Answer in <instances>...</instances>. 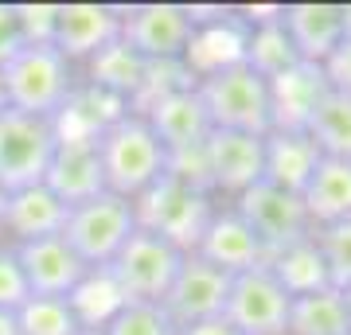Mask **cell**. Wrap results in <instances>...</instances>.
Here are the masks:
<instances>
[{"label": "cell", "instance_id": "obj_9", "mask_svg": "<svg viewBox=\"0 0 351 335\" xmlns=\"http://www.w3.org/2000/svg\"><path fill=\"white\" fill-rule=\"evenodd\" d=\"M265 175V137L211 129L203 145V187L219 203H234L242 191L262 184Z\"/></svg>", "mask_w": 351, "mask_h": 335}, {"label": "cell", "instance_id": "obj_11", "mask_svg": "<svg viewBox=\"0 0 351 335\" xmlns=\"http://www.w3.org/2000/svg\"><path fill=\"white\" fill-rule=\"evenodd\" d=\"M289 293L277 285V277L258 265L230 277V293L223 304V320L239 335H285L289 323Z\"/></svg>", "mask_w": 351, "mask_h": 335}, {"label": "cell", "instance_id": "obj_6", "mask_svg": "<svg viewBox=\"0 0 351 335\" xmlns=\"http://www.w3.org/2000/svg\"><path fill=\"white\" fill-rule=\"evenodd\" d=\"M121 32L117 43H125L141 62H184V51L191 43L195 20L191 4H117Z\"/></svg>", "mask_w": 351, "mask_h": 335}, {"label": "cell", "instance_id": "obj_17", "mask_svg": "<svg viewBox=\"0 0 351 335\" xmlns=\"http://www.w3.org/2000/svg\"><path fill=\"white\" fill-rule=\"evenodd\" d=\"M66 211L71 207L47 184H32V187H20V191H8V203H4V214H0V242L24 246V242L63 234Z\"/></svg>", "mask_w": 351, "mask_h": 335}, {"label": "cell", "instance_id": "obj_22", "mask_svg": "<svg viewBox=\"0 0 351 335\" xmlns=\"http://www.w3.org/2000/svg\"><path fill=\"white\" fill-rule=\"evenodd\" d=\"M316 164H320V149L308 140V133H297V129H269L265 133V184L301 195L308 175L316 172Z\"/></svg>", "mask_w": 351, "mask_h": 335}, {"label": "cell", "instance_id": "obj_23", "mask_svg": "<svg viewBox=\"0 0 351 335\" xmlns=\"http://www.w3.org/2000/svg\"><path fill=\"white\" fill-rule=\"evenodd\" d=\"M242 62L250 71H258L265 82L293 71L301 62L285 36V27H281L277 8H274V16H246V51H242Z\"/></svg>", "mask_w": 351, "mask_h": 335}, {"label": "cell", "instance_id": "obj_31", "mask_svg": "<svg viewBox=\"0 0 351 335\" xmlns=\"http://www.w3.org/2000/svg\"><path fill=\"white\" fill-rule=\"evenodd\" d=\"M27 297H32V288H27V277L20 269V258L8 242H0V308L20 312Z\"/></svg>", "mask_w": 351, "mask_h": 335}, {"label": "cell", "instance_id": "obj_30", "mask_svg": "<svg viewBox=\"0 0 351 335\" xmlns=\"http://www.w3.org/2000/svg\"><path fill=\"white\" fill-rule=\"evenodd\" d=\"M313 238L320 258H324L328 285L339 288V293L351 288V219L336 226H320V230H313Z\"/></svg>", "mask_w": 351, "mask_h": 335}, {"label": "cell", "instance_id": "obj_24", "mask_svg": "<svg viewBox=\"0 0 351 335\" xmlns=\"http://www.w3.org/2000/svg\"><path fill=\"white\" fill-rule=\"evenodd\" d=\"M285 335H351L348 300L339 288H316L289 300Z\"/></svg>", "mask_w": 351, "mask_h": 335}, {"label": "cell", "instance_id": "obj_27", "mask_svg": "<svg viewBox=\"0 0 351 335\" xmlns=\"http://www.w3.org/2000/svg\"><path fill=\"white\" fill-rule=\"evenodd\" d=\"M304 133L320 149V156L351 160V94H339L328 86V94L320 98V106L304 125Z\"/></svg>", "mask_w": 351, "mask_h": 335}, {"label": "cell", "instance_id": "obj_26", "mask_svg": "<svg viewBox=\"0 0 351 335\" xmlns=\"http://www.w3.org/2000/svg\"><path fill=\"white\" fill-rule=\"evenodd\" d=\"M66 304H71V312L78 316L82 332H101V327L121 312L125 293L117 288V281H113L110 269H86V277L71 288Z\"/></svg>", "mask_w": 351, "mask_h": 335}, {"label": "cell", "instance_id": "obj_15", "mask_svg": "<svg viewBox=\"0 0 351 335\" xmlns=\"http://www.w3.org/2000/svg\"><path fill=\"white\" fill-rule=\"evenodd\" d=\"M277 16H281V27H285L289 43L297 51V59L308 62V66H324L328 55L343 43V36H348L343 4H332V0L281 4Z\"/></svg>", "mask_w": 351, "mask_h": 335}, {"label": "cell", "instance_id": "obj_20", "mask_svg": "<svg viewBox=\"0 0 351 335\" xmlns=\"http://www.w3.org/2000/svg\"><path fill=\"white\" fill-rule=\"evenodd\" d=\"M328 94V78L320 66L297 62L293 71L269 78V106H274V129H297L304 133V125Z\"/></svg>", "mask_w": 351, "mask_h": 335}, {"label": "cell", "instance_id": "obj_2", "mask_svg": "<svg viewBox=\"0 0 351 335\" xmlns=\"http://www.w3.org/2000/svg\"><path fill=\"white\" fill-rule=\"evenodd\" d=\"M78 86H82L78 71L51 43H27L0 71L4 106L20 110V113H32V117H51V121H59V113L71 106Z\"/></svg>", "mask_w": 351, "mask_h": 335}, {"label": "cell", "instance_id": "obj_13", "mask_svg": "<svg viewBox=\"0 0 351 335\" xmlns=\"http://www.w3.org/2000/svg\"><path fill=\"white\" fill-rule=\"evenodd\" d=\"M141 117L149 121V129L164 145L168 160L195 156L211 137V121H207V110H203L199 94H195V82H184V86L160 94L156 101H149L141 110Z\"/></svg>", "mask_w": 351, "mask_h": 335}, {"label": "cell", "instance_id": "obj_37", "mask_svg": "<svg viewBox=\"0 0 351 335\" xmlns=\"http://www.w3.org/2000/svg\"><path fill=\"white\" fill-rule=\"evenodd\" d=\"M4 203H8V191H4V187H0V214H4Z\"/></svg>", "mask_w": 351, "mask_h": 335}, {"label": "cell", "instance_id": "obj_29", "mask_svg": "<svg viewBox=\"0 0 351 335\" xmlns=\"http://www.w3.org/2000/svg\"><path fill=\"white\" fill-rule=\"evenodd\" d=\"M101 335H176V323H172V316L164 312V304L125 300L121 312L101 327Z\"/></svg>", "mask_w": 351, "mask_h": 335}, {"label": "cell", "instance_id": "obj_4", "mask_svg": "<svg viewBox=\"0 0 351 335\" xmlns=\"http://www.w3.org/2000/svg\"><path fill=\"white\" fill-rule=\"evenodd\" d=\"M203 110L211 129H226V133H254L265 137L274 129V106H269V82L258 71H250L246 62L223 66L215 75L195 82Z\"/></svg>", "mask_w": 351, "mask_h": 335}, {"label": "cell", "instance_id": "obj_38", "mask_svg": "<svg viewBox=\"0 0 351 335\" xmlns=\"http://www.w3.org/2000/svg\"><path fill=\"white\" fill-rule=\"evenodd\" d=\"M343 300H348V320H351V288H343Z\"/></svg>", "mask_w": 351, "mask_h": 335}, {"label": "cell", "instance_id": "obj_39", "mask_svg": "<svg viewBox=\"0 0 351 335\" xmlns=\"http://www.w3.org/2000/svg\"><path fill=\"white\" fill-rule=\"evenodd\" d=\"M78 335H101V332H78Z\"/></svg>", "mask_w": 351, "mask_h": 335}, {"label": "cell", "instance_id": "obj_21", "mask_svg": "<svg viewBox=\"0 0 351 335\" xmlns=\"http://www.w3.org/2000/svg\"><path fill=\"white\" fill-rule=\"evenodd\" d=\"M304 214L313 230L320 226H336L351 219V160H332V156H320L316 172L308 175V184L301 191Z\"/></svg>", "mask_w": 351, "mask_h": 335}, {"label": "cell", "instance_id": "obj_5", "mask_svg": "<svg viewBox=\"0 0 351 335\" xmlns=\"http://www.w3.org/2000/svg\"><path fill=\"white\" fill-rule=\"evenodd\" d=\"M133 230H137V207H133V199L101 191V195L82 199V203H75L66 211L63 238L71 242V249L86 261L90 269H106L117 258V249L129 242Z\"/></svg>", "mask_w": 351, "mask_h": 335}, {"label": "cell", "instance_id": "obj_1", "mask_svg": "<svg viewBox=\"0 0 351 335\" xmlns=\"http://www.w3.org/2000/svg\"><path fill=\"white\" fill-rule=\"evenodd\" d=\"M98 160L106 191L121 199H141L164 172H168V152L149 129V121L133 110H121L113 121L98 129Z\"/></svg>", "mask_w": 351, "mask_h": 335}, {"label": "cell", "instance_id": "obj_10", "mask_svg": "<svg viewBox=\"0 0 351 335\" xmlns=\"http://www.w3.org/2000/svg\"><path fill=\"white\" fill-rule=\"evenodd\" d=\"M234 211L242 214V223L254 230V238L262 242L265 258L269 253H281L285 246H297L304 238L313 234V223L304 214V203L301 195H293L285 187H274V184H254L250 191H242L234 203Z\"/></svg>", "mask_w": 351, "mask_h": 335}, {"label": "cell", "instance_id": "obj_28", "mask_svg": "<svg viewBox=\"0 0 351 335\" xmlns=\"http://www.w3.org/2000/svg\"><path fill=\"white\" fill-rule=\"evenodd\" d=\"M20 335H78L82 323L71 312L66 297H27L24 308L16 312Z\"/></svg>", "mask_w": 351, "mask_h": 335}, {"label": "cell", "instance_id": "obj_16", "mask_svg": "<svg viewBox=\"0 0 351 335\" xmlns=\"http://www.w3.org/2000/svg\"><path fill=\"white\" fill-rule=\"evenodd\" d=\"M43 184L63 199L66 207L101 195L106 191V179H101L98 140L82 137V133H59V145H55V156L47 164Z\"/></svg>", "mask_w": 351, "mask_h": 335}, {"label": "cell", "instance_id": "obj_7", "mask_svg": "<svg viewBox=\"0 0 351 335\" xmlns=\"http://www.w3.org/2000/svg\"><path fill=\"white\" fill-rule=\"evenodd\" d=\"M184 258H188L184 249H176L172 242H164L160 234L137 226L106 269L113 273V281H117V288L125 293V300L160 304V300L168 297V288H172Z\"/></svg>", "mask_w": 351, "mask_h": 335}, {"label": "cell", "instance_id": "obj_18", "mask_svg": "<svg viewBox=\"0 0 351 335\" xmlns=\"http://www.w3.org/2000/svg\"><path fill=\"white\" fill-rule=\"evenodd\" d=\"M12 249H16V258H20V269L27 277L32 297H71V288L90 269L86 261L71 249V242L63 234L24 242V246H12Z\"/></svg>", "mask_w": 351, "mask_h": 335}, {"label": "cell", "instance_id": "obj_32", "mask_svg": "<svg viewBox=\"0 0 351 335\" xmlns=\"http://www.w3.org/2000/svg\"><path fill=\"white\" fill-rule=\"evenodd\" d=\"M27 47V32L24 20L16 12V4H0V71Z\"/></svg>", "mask_w": 351, "mask_h": 335}, {"label": "cell", "instance_id": "obj_34", "mask_svg": "<svg viewBox=\"0 0 351 335\" xmlns=\"http://www.w3.org/2000/svg\"><path fill=\"white\" fill-rule=\"evenodd\" d=\"M176 335H239L223 316H215V320H199V323H184V327H176Z\"/></svg>", "mask_w": 351, "mask_h": 335}, {"label": "cell", "instance_id": "obj_36", "mask_svg": "<svg viewBox=\"0 0 351 335\" xmlns=\"http://www.w3.org/2000/svg\"><path fill=\"white\" fill-rule=\"evenodd\" d=\"M343 20H348V36H351V4H343Z\"/></svg>", "mask_w": 351, "mask_h": 335}, {"label": "cell", "instance_id": "obj_19", "mask_svg": "<svg viewBox=\"0 0 351 335\" xmlns=\"http://www.w3.org/2000/svg\"><path fill=\"white\" fill-rule=\"evenodd\" d=\"M191 253H199L203 261H211L215 269H223V273H230V277L265 265L262 242L254 238V230L242 223V214L234 211L230 203H219V211L211 214V223L203 230L199 246L191 249Z\"/></svg>", "mask_w": 351, "mask_h": 335}, {"label": "cell", "instance_id": "obj_33", "mask_svg": "<svg viewBox=\"0 0 351 335\" xmlns=\"http://www.w3.org/2000/svg\"><path fill=\"white\" fill-rule=\"evenodd\" d=\"M328 78V86L339 90V94H351V36H343V43H339L332 55H328V62L320 66Z\"/></svg>", "mask_w": 351, "mask_h": 335}, {"label": "cell", "instance_id": "obj_3", "mask_svg": "<svg viewBox=\"0 0 351 335\" xmlns=\"http://www.w3.org/2000/svg\"><path fill=\"white\" fill-rule=\"evenodd\" d=\"M137 207V226L160 234L164 242H172L176 249H191L199 246L203 230L211 223V214L219 211V199L207 191L203 184L188 179L180 172H164L156 184L145 191L141 199H133Z\"/></svg>", "mask_w": 351, "mask_h": 335}, {"label": "cell", "instance_id": "obj_8", "mask_svg": "<svg viewBox=\"0 0 351 335\" xmlns=\"http://www.w3.org/2000/svg\"><path fill=\"white\" fill-rule=\"evenodd\" d=\"M55 145H59V125L51 117L0 110V187L20 191L43 184Z\"/></svg>", "mask_w": 351, "mask_h": 335}, {"label": "cell", "instance_id": "obj_12", "mask_svg": "<svg viewBox=\"0 0 351 335\" xmlns=\"http://www.w3.org/2000/svg\"><path fill=\"white\" fill-rule=\"evenodd\" d=\"M117 32H121V12H117V4L75 0V4H55L47 43L59 51L75 71H82L94 55H101L110 43H117Z\"/></svg>", "mask_w": 351, "mask_h": 335}, {"label": "cell", "instance_id": "obj_35", "mask_svg": "<svg viewBox=\"0 0 351 335\" xmlns=\"http://www.w3.org/2000/svg\"><path fill=\"white\" fill-rule=\"evenodd\" d=\"M0 335H20V327H16V312L0 308Z\"/></svg>", "mask_w": 351, "mask_h": 335}, {"label": "cell", "instance_id": "obj_14", "mask_svg": "<svg viewBox=\"0 0 351 335\" xmlns=\"http://www.w3.org/2000/svg\"><path fill=\"white\" fill-rule=\"evenodd\" d=\"M226 293H230V273L215 269L211 261H203L199 253H188L180 273H176L168 297L160 300L164 312L172 316L176 327L184 323H199V320H215L223 316Z\"/></svg>", "mask_w": 351, "mask_h": 335}, {"label": "cell", "instance_id": "obj_25", "mask_svg": "<svg viewBox=\"0 0 351 335\" xmlns=\"http://www.w3.org/2000/svg\"><path fill=\"white\" fill-rule=\"evenodd\" d=\"M265 269L277 277V285L285 288L289 297H304V293H316V288H332L328 285L324 258H320L313 234L304 238V242H297V246H285L281 253H269L265 258Z\"/></svg>", "mask_w": 351, "mask_h": 335}]
</instances>
